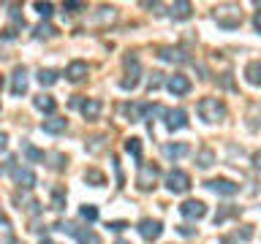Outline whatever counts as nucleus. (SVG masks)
<instances>
[{
	"label": "nucleus",
	"mask_w": 261,
	"mask_h": 244,
	"mask_svg": "<svg viewBox=\"0 0 261 244\" xmlns=\"http://www.w3.org/2000/svg\"><path fill=\"white\" fill-rule=\"evenodd\" d=\"M196 109H199V117L204 122H223L226 119V106L220 98H201Z\"/></svg>",
	"instance_id": "1"
},
{
	"label": "nucleus",
	"mask_w": 261,
	"mask_h": 244,
	"mask_svg": "<svg viewBox=\"0 0 261 244\" xmlns=\"http://www.w3.org/2000/svg\"><path fill=\"white\" fill-rule=\"evenodd\" d=\"M212 16H215L218 27H223V30H234V27H240V24H242L240 6H218Z\"/></svg>",
	"instance_id": "2"
},
{
	"label": "nucleus",
	"mask_w": 261,
	"mask_h": 244,
	"mask_svg": "<svg viewBox=\"0 0 261 244\" xmlns=\"http://www.w3.org/2000/svg\"><path fill=\"white\" fill-rule=\"evenodd\" d=\"M158 176H161V168L155 166V163H142V166H139V176H136L139 190H152V185L158 182Z\"/></svg>",
	"instance_id": "3"
},
{
	"label": "nucleus",
	"mask_w": 261,
	"mask_h": 244,
	"mask_svg": "<svg viewBox=\"0 0 261 244\" xmlns=\"http://www.w3.org/2000/svg\"><path fill=\"white\" fill-rule=\"evenodd\" d=\"M125 73H128V76L120 81V87H122V89H136L139 76H142V65H139L136 54H128V57H125Z\"/></svg>",
	"instance_id": "4"
},
{
	"label": "nucleus",
	"mask_w": 261,
	"mask_h": 244,
	"mask_svg": "<svg viewBox=\"0 0 261 244\" xmlns=\"http://www.w3.org/2000/svg\"><path fill=\"white\" fill-rule=\"evenodd\" d=\"M57 231L71 233L79 244H98V236L95 233H90L87 228H79V225H73V223H60V225H57Z\"/></svg>",
	"instance_id": "5"
},
{
	"label": "nucleus",
	"mask_w": 261,
	"mask_h": 244,
	"mask_svg": "<svg viewBox=\"0 0 261 244\" xmlns=\"http://www.w3.org/2000/svg\"><path fill=\"white\" fill-rule=\"evenodd\" d=\"M161 233H163V223H161V220H152V217L139 220V236H142L144 241H155Z\"/></svg>",
	"instance_id": "6"
},
{
	"label": "nucleus",
	"mask_w": 261,
	"mask_h": 244,
	"mask_svg": "<svg viewBox=\"0 0 261 244\" xmlns=\"http://www.w3.org/2000/svg\"><path fill=\"white\" fill-rule=\"evenodd\" d=\"M166 187L171 193H188L191 190V176H188L185 171L174 168V171H169V176H166Z\"/></svg>",
	"instance_id": "7"
},
{
	"label": "nucleus",
	"mask_w": 261,
	"mask_h": 244,
	"mask_svg": "<svg viewBox=\"0 0 261 244\" xmlns=\"http://www.w3.org/2000/svg\"><path fill=\"white\" fill-rule=\"evenodd\" d=\"M158 57H161L163 63H174V65L191 63L188 52H185V49H179V46H161V49H158Z\"/></svg>",
	"instance_id": "8"
},
{
	"label": "nucleus",
	"mask_w": 261,
	"mask_h": 244,
	"mask_svg": "<svg viewBox=\"0 0 261 244\" xmlns=\"http://www.w3.org/2000/svg\"><path fill=\"white\" fill-rule=\"evenodd\" d=\"M179 215H182L185 220H201L204 215H207V203L191 198V201H185L182 206H179Z\"/></svg>",
	"instance_id": "9"
},
{
	"label": "nucleus",
	"mask_w": 261,
	"mask_h": 244,
	"mask_svg": "<svg viewBox=\"0 0 261 244\" xmlns=\"http://www.w3.org/2000/svg\"><path fill=\"white\" fill-rule=\"evenodd\" d=\"M166 89L171 95H188L191 93V79L182 76V73H174V76L166 79Z\"/></svg>",
	"instance_id": "10"
},
{
	"label": "nucleus",
	"mask_w": 261,
	"mask_h": 244,
	"mask_svg": "<svg viewBox=\"0 0 261 244\" xmlns=\"http://www.w3.org/2000/svg\"><path fill=\"white\" fill-rule=\"evenodd\" d=\"M207 187H210V190H215L218 195H237V193H240V185L231 182V179H223V176L210 179Z\"/></svg>",
	"instance_id": "11"
},
{
	"label": "nucleus",
	"mask_w": 261,
	"mask_h": 244,
	"mask_svg": "<svg viewBox=\"0 0 261 244\" xmlns=\"http://www.w3.org/2000/svg\"><path fill=\"white\" fill-rule=\"evenodd\" d=\"M166 128L169 130H182L188 125V111L185 109H166Z\"/></svg>",
	"instance_id": "12"
},
{
	"label": "nucleus",
	"mask_w": 261,
	"mask_h": 244,
	"mask_svg": "<svg viewBox=\"0 0 261 244\" xmlns=\"http://www.w3.org/2000/svg\"><path fill=\"white\" fill-rule=\"evenodd\" d=\"M11 176H14V182L19 185V187H24V190H30V187H36V174H33L30 168H19V166H14L11 168Z\"/></svg>",
	"instance_id": "13"
},
{
	"label": "nucleus",
	"mask_w": 261,
	"mask_h": 244,
	"mask_svg": "<svg viewBox=\"0 0 261 244\" xmlns=\"http://www.w3.org/2000/svg\"><path fill=\"white\" fill-rule=\"evenodd\" d=\"M87 71H90V68H87V63L73 60L68 68H65V79H68V81H82V79L87 76Z\"/></svg>",
	"instance_id": "14"
},
{
	"label": "nucleus",
	"mask_w": 261,
	"mask_h": 244,
	"mask_svg": "<svg viewBox=\"0 0 261 244\" xmlns=\"http://www.w3.org/2000/svg\"><path fill=\"white\" fill-rule=\"evenodd\" d=\"M11 93H14V95H22V93H28V71H24V68H14Z\"/></svg>",
	"instance_id": "15"
},
{
	"label": "nucleus",
	"mask_w": 261,
	"mask_h": 244,
	"mask_svg": "<svg viewBox=\"0 0 261 244\" xmlns=\"http://www.w3.org/2000/svg\"><path fill=\"white\" fill-rule=\"evenodd\" d=\"M245 79H248V84L261 87V60H253L245 65Z\"/></svg>",
	"instance_id": "16"
},
{
	"label": "nucleus",
	"mask_w": 261,
	"mask_h": 244,
	"mask_svg": "<svg viewBox=\"0 0 261 244\" xmlns=\"http://www.w3.org/2000/svg\"><path fill=\"white\" fill-rule=\"evenodd\" d=\"M161 152H163V158H169V160H179L182 155L191 152V146H188V144H166Z\"/></svg>",
	"instance_id": "17"
},
{
	"label": "nucleus",
	"mask_w": 261,
	"mask_h": 244,
	"mask_svg": "<svg viewBox=\"0 0 261 244\" xmlns=\"http://www.w3.org/2000/svg\"><path fill=\"white\" fill-rule=\"evenodd\" d=\"M193 11V6L188 3V0H179V3H171L169 6V16H174V19H188Z\"/></svg>",
	"instance_id": "18"
},
{
	"label": "nucleus",
	"mask_w": 261,
	"mask_h": 244,
	"mask_svg": "<svg viewBox=\"0 0 261 244\" xmlns=\"http://www.w3.org/2000/svg\"><path fill=\"white\" fill-rule=\"evenodd\" d=\"M101 101L98 98H87L85 103H82V114H85V119H98V114H101Z\"/></svg>",
	"instance_id": "19"
},
{
	"label": "nucleus",
	"mask_w": 261,
	"mask_h": 244,
	"mask_svg": "<svg viewBox=\"0 0 261 244\" xmlns=\"http://www.w3.org/2000/svg\"><path fill=\"white\" fill-rule=\"evenodd\" d=\"M41 128H44V133H63V130L65 128H68V119H65V117H52V119H44V125H41Z\"/></svg>",
	"instance_id": "20"
},
{
	"label": "nucleus",
	"mask_w": 261,
	"mask_h": 244,
	"mask_svg": "<svg viewBox=\"0 0 261 244\" xmlns=\"http://www.w3.org/2000/svg\"><path fill=\"white\" fill-rule=\"evenodd\" d=\"M33 106H36L38 111H44V114H52L57 103H55L52 95H38V98H33Z\"/></svg>",
	"instance_id": "21"
},
{
	"label": "nucleus",
	"mask_w": 261,
	"mask_h": 244,
	"mask_svg": "<svg viewBox=\"0 0 261 244\" xmlns=\"http://www.w3.org/2000/svg\"><path fill=\"white\" fill-rule=\"evenodd\" d=\"M22 152L28 155L30 163H44V160H46V155L41 152V149H36V146H33L30 141H22Z\"/></svg>",
	"instance_id": "22"
},
{
	"label": "nucleus",
	"mask_w": 261,
	"mask_h": 244,
	"mask_svg": "<svg viewBox=\"0 0 261 244\" xmlns=\"http://www.w3.org/2000/svg\"><path fill=\"white\" fill-rule=\"evenodd\" d=\"M38 81H41L44 87H52L55 81H57V71H52V68H41V71H38Z\"/></svg>",
	"instance_id": "23"
},
{
	"label": "nucleus",
	"mask_w": 261,
	"mask_h": 244,
	"mask_svg": "<svg viewBox=\"0 0 261 244\" xmlns=\"http://www.w3.org/2000/svg\"><path fill=\"white\" fill-rule=\"evenodd\" d=\"M125 152L134 155L136 160H142V138H128V141H125Z\"/></svg>",
	"instance_id": "24"
},
{
	"label": "nucleus",
	"mask_w": 261,
	"mask_h": 244,
	"mask_svg": "<svg viewBox=\"0 0 261 244\" xmlns=\"http://www.w3.org/2000/svg\"><path fill=\"white\" fill-rule=\"evenodd\" d=\"M55 36H57V30L49 22H41L36 27V38H55Z\"/></svg>",
	"instance_id": "25"
},
{
	"label": "nucleus",
	"mask_w": 261,
	"mask_h": 244,
	"mask_svg": "<svg viewBox=\"0 0 261 244\" xmlns=\"http://www.w3.org/2000/svg\"><path fill=\"white\" fill-rule=\"evenodd\" d=\"M212 160H215V152H212V149H201V152H199V158H196L199 168H210V166H212Z\"/></svg>",
	"instance_id": "26"
},
{
	"label": "nucleus",
	"mask_w": 261,
	"mask_h": 244,
	"mask_svg": "<svg viewBox=\"0 0 261 244\" xmlns=\"http://www.w3.org/2000/svg\"><path fill=\"white\" fill-rule=\"evenodd\" d=\"M85 182H90V185H93V187H101V185L106 182V179H103V174H101V171L90 168L87 174H85Z\"/></svg>",
	"instance_id": "27"
},
{
	"label": "nucleus",
	"mask_w": 261,
	"mask_h": 244,
	"mask_svg": "<svg viewBox=\"0 0 261 244\" xmlns=\"http://www.w3.org/2000/svg\"><path fill=\"white\" fill-rule=\"evenodd\" d=\"M79 217L87 220V223H93V220H98V209L93 206V203H85V206L79 209Z\"/></svg>",
	"instance_id": "28"
},
{
	"label": "nucleus",
	"mask_w": 261,
	"mask_h": 244,
	"mask_svg": "<svg viewBox=\"0 0 261 244\" xmlns=\"http://www.w3.org/2000/svg\"><path fill=\"white\" fill-rule=\"evenodd\" d=\"M161 76H163L161 71H152V76L147 79V89H150V93H152V89H158V87H161V81H163Z\"/></svg>",
	"instance_id": "29"
},
{
	"label": "nucleus",
	"mask_w": 261,
	"mask_h": 244,
	"mask_svg": "<svg viewBox=\"0 0 261 244\" xmlns=\"http://www.w3.org/2000/svg\"><path fill=\"white\" fill-rule=\"evenodd\" d=\"M36 11L44 16V19H49V16H52V11H55V6H52V3H36Z\"/></svg>",
	"instance_id": "30"
},
{
	"label": "nucleus",
	"mask_w": 261,
	"mask_h": 244,
	"mask_svg": "<svg viewBox=\"0 0 261 244\" xmlns=\"http://www.w3.org/2000/svg\"><path fill=\"white\" fill-rule=\"evenodd\" d=\"M231 215H237V209H231V206H226V209H220L218 215H215V225H220L226 217H231Z\"/></svg>",
	"instance_id": "31"
},
{
	"label": "nucleus",
	"mask_w": 261,
	"mask_h": 244,
	"mask_svg": "<svg viewBox=\"0 0 261 244\" xmlns=\"http://www.w3.org/2000/svg\"><path fill=\"white\" fill-rule=\"evenodd\" d=\"M114 16H117V11H114V8H101V14H98V19H101V22H112Z\"/></svg>",
	"instance_id": "32"
},
{
	"label": "nucleus",
	"mask_w": 261,
	"mask_h": 244,
	"mask_svg": "<svg viewBox=\"0 0 261 244\" xmlns=\"http://www.w3.org/2000/svg\"><path fill=\"white\" fill-rule=\"evenodd\" d=\"M52 203H55L52 209H57V211H60V209L65 206V198H63V193H60V190H55V195H52Z\"/></svg>",
	"instance_id": "33"
},
{
	"label": "nucleus",
	"mask_w": 261,
	"mask_h": 244,
	"mask_svg": "<svg viewBox=\"0 0 261 244\" xmlns=\"http://www.w3.org/2000/svg\"><path fill=\"white\" fill-rule=\"evenodd\" d=\"M103 146V136H95V138H90V144H87V149L90 152H98Z\"/></svg>",
	"instance_id": "34"
},
{
	"label": "nucleus",
	"mask_w": 261,
	"mask_h": 244,
	"mask_svg": "<svg viewBox=\"0 0 261 244\" xmlns=\"http://www.w3.org/2000/svg\"><path fill=\"white\" fill-rule=\"evenodd\" d=\"M106 228H109V231H114V233H120V231H125V228H128V223H122V220H117V223H109Z\"/></svg>",
	"instance_id": "35"
},
{
	"label": "nucleus",
	"mask_w": 261,
	"mask_h": 244,
	"mask_svg": "<svg viewBox=\"0 0 261 244\" xmlns=\"http://www.w3.org/2000/svg\"><path fill=\"white\" fill-rule=\"evenodd\" d=\"M14 38H16V30L14 27H8V30L0 33V41H14Z\"/></svg>",
	"instance_id": "36"
},
{
	"label": "nucleus",
	"mask_w": 261,
	"mask_h": 244,
	"mask_svg": "<svg viewBox=\"0 0 261 244\" xmlns=\"http://www.w3.org/2000/svg\"><path fill=\"white\" fill-rule=\"evenodd\" d=\"M177 231L182 233V236H193V233H196V228H191V225H179Z\"/></svg>",
	"instance_id": "37"
},
{
	"label": "nucleus",
	"mask_w": 261,
	"mask_h": 244,
	"mask_svg": "<svg viewBox=\"0 0 261 244\" xmlns=\"http://www.w3.org/2000/svg\"><path fill=\"white\" fill-rule=\"evenodd\" d=\"M65 8H68L71 14H76V11H82V8H85V6H82V3H65Z\"/></svg>",
	"instance_id": "38"
},
{
	"label": "nucleus",
	"mask_w": 261,
	"mask_h": 244,
	"mask_svg": "<svg viewBox=\"0 0 261 244\" xmlns=\"http://www.w3.org/2000/svg\"><path fill=\"white\" fill-rule=\"evenodd\" d=\"M253 27L261 33V11H256V16H253Z\"/></svg>",
	"instance_id": "39"
},
{
	"label": "nucleus",
	"mask_w": 261,
	"mask_h": 244,
	"mask_svg": "<svg viewBox=\"0 0 261 244\" xmlns=\"http://www.w3.org/2000/svg\"><path fill=\"white\" fill-rule=\"evenodd\" d=\"M250 236H253V231H250V225H245V228H242V239H245V241H248V239H250Z\"/></svg>",
	"instance_id": "40"
},
{
	"label": "nucleus",
	"mask_w": 261,
	"mask_h": 244,
	"mask_svg": "<svg viewBox=\"0 0 261 244\" xmlns=\"http://www.w3.org/2000/svg\"><path fill=\"white\" fill-rule=\"evenodd\" d=\"M6 141H8V136L3 133V130H0V152H3V149H6Z\"/></svg>",
	"instance_id": "41"
},
{
	"label": "nucleus",
	"mask_w": 261,
	"mask_h": 244,
	"mask_svg": "<svg viewBox=\"0 0 261 244\" xmlns=\"http://www.w3.org/2000/svg\"><path fill=\"white\" fill-rule=\"evenodd\" d=\"M253 163H256V168H261V149L256 152V158H253Z\"/></svg>",
	"instance_id": "42"
},
{
	"label": "nucleus",
	"mask_w": 261,
	"mask_h": 244,
	"mask_svg": "<svg viewBox=\"0 0 261 244\" xmlns=\"http://www.w3.org/2000/svg\"><path fill=\"white\" fill-rule=\"evenodd\" d=\"M0 225H6V228H8V217L3 215V211H0Z\"/></svg>",
	"instance_id": "43"
},
{
	"label": "nucleus",
	"mask_w": 261,
	"mask_h": 244,
	"mask_svg": "<svg viewBox=\"0 0 261 244\" xmlns=\"http://www.w3.org/2000/svg\"><path fill=\"white\" fill-rule=\"evenodd\" d=\"M220 244H234V239H228V236H226V239H220Z\"/></svg>",
	"instance_id": "44"
},
{
	"label": "nucleus",
	"mask_w": 261,
	"mask_h": 244,
	"mask_svg": "<svg viewBox=\"0 0 261 244\" xmlns=\"http://www.w3.org/2000/svg\"><path fill=\"white\" fill-rule=\"evenodd\" d=\"M8 244H22L19 239H8Z\"/></svg>",
	"instance_id": "45"
},
{
	"label": "nucleus",
	"mask_w": 261,
	"mask_h": 244,
	"mask_svg": "<svg viewBox=\"0 0 261 244\" xmlns=\"http://www.w3.org/2000/svg\"><path fill=\"white\" fill-rule=\"evenodd\" d=\"M41 244H55V241H49V239H44V241H41Z\"/></svg>",
	"instance_id": "46"
},
{
	"label": "nucleus",
	"mask_w": 261,
	"mask_h": 244,
	"mask_svg": "<svg viewBox=\"0 0 261 244\" xmlns=\"http://www.w3.org/2000/svg\"><path fill=\"white\" fill-rule=\"evenodd\" d=\"M114 244H128V241H122V239H120V241H114Z\"/></svg>",
	"instance_id": "47"
},
{
	"label": "nucleus",
	"mask_w": 261,
	"mask_h": 244,
	"mask_svg": "<svg viewBox=\"0 0 261 244\" xmlns=\"http://www.w3.org/2000/svg\"><path fill=\"white\" fill-rule=\"evenodd\" d=\"M0 87H3V76H0Z\"/></svg>",
	"instance_id": "48"
}]
</instances>
